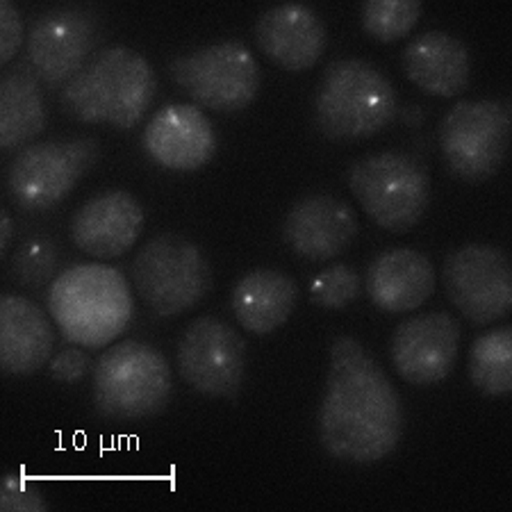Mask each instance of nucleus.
Returning a JSON list of instances; mask_svg holds the SVG:
<instances>
[{
	"label": "nucleus",
	"mask_w": 512,
	"mask_h": 512,
	"mask_svg": "<svg viewBox=\"0 0 512 512\" xmlns=\"http://www.w3.org/2000/svg\"><path fill=\"white\" fill-rule=\"evenodd\" d=\"M406 415L401 396L374 355L353 337L330 344L319 440L330 458L374 465L399 447Z\"/></svg>",
	"instance_id": "f257e3e1"
},
{
	"label": "nucleus",
	"mask_w": 512,
	"mask_h": 512,
	"mask_svg": "<svg viewBox=\"0 0 512 512\" xmlns=\"http://www.w3.org/2000/svg\"><path fill=\"white\" fill-rule=\"evenodd\" d=\"M158 94V76L144 55L128 46L98 51L60 92L62 110L80 123H110L130 130L144 121Z\"/></svg>",
	"instance_id": "f03ea898"
},
{
	"label": "nucleus",
	"mask_w": 512,
	"mask_h": 512,
	"mask_svg": "<svg viewBox=\"0 0 512 512\" xmlns=\"http://www.w3.org/2000/svg\"><path fill=\"white\" fill-rule=\"evenodd\" d=\"M48 312L66 342L105 349L135 317L128 278L110 264H76L48 289Z\"/></svg>",
	"instance_id": "7ed1b4c3"
},
{
	"label": "nucleus",
	"mask_w": 512,
	"mask_h": 512,
	"mask_svg": "<svg viewBox=\"0 0 512 512\" xmlns=\"http://www.w3.org/2000/svg\"><path fill=\"white\" fill-rule=\"evenodd\" d=\"M399 114V98L385 73L365 60H335L326 66L315 96L321 135L337 142L367 139Z\"/></svg>",
	"instance_id": "20e7f679"
},
{
	"label": "nucleus",
	"mask_w": 512,
	"mask_h": 512,
	"mask_svg": "<svg viewBox=\"0 0 512 512\" xmlns=\"http://www.w3.org/2000/svg\"><path fill=\"white\" fill-rule=\"evenodd\" d=\"M173 394L171 367L144 342L107 349L94 367V408L110 421H137L158 415Z\"/></svg>",
	"instance_id": "39448f33"
},
{
	"label": "nucleus",
	"mask_w": 512,
	"mask_h": 512,
	"mask_svg": "<svg viewBox=\"0 0 512 512\" xmlns=\"http://www.w3.org/2000/svg\"><path fill=\"white\" fill-rule=\"evenodd\" d=\"M130 280L158 317H178L196 308L212 287V267L201 246L183 235H158L132 260Z\"/></svg>",
	"instance_id": "423d86ee"
},
{
	"label": "nucleus",
	"mask_w": 512,
	"mask_h": 512,
	"mask_svg": "<svg viewBox=\"0 0 512 512\" xmlns=\"http://www.w3.org/2000/svg\"><path fill=\"white\" fill-rule=\"evenodd\" d=\"M349 187L369 217L392 233L415 228L431 203L428 171L406 153H376L353 162Z\"/></svg>",
	"instance_id": "0eeeda50"
},
{
	"label": "nucleus",
	"mask_w": 512,
	"mask_h": 512,
	"mask_svg": "<svg viewBox=\"0 0 512 512\" xmlns=\"http://www.w3.org/2000/svg\"><path fill=\"white\" fill-rule=\"evenodd\" d=\"M98 155L101 148L94 137L30 144L7 167V194L23 212L51 210L96 167Z\"/></svg>",
	"instance_id": "6e6552de"
},
{
	"label": "nucleus",
	"mask_w": 512,
	"mask_h": 512,
	"mask_svg": "<svg viewBox=\"0 0 512 512\" xmlns=\"http://www.w3.org/2000/svg\"><path fill=\"white\" fill-rule=\"evenodd\" d=\"M169 76L198 105L221 114L246 110L262 85L260 64L242 41H221L178 55L169 64Z\"/></svg>",
	"instance_id": "1a4fd4ad"
},
{
	"label": "nucleus",
	"mask_w": 512,
	"mask_h": 512,
	"mask_svg": "<svg viewBox=\"0 0 512 512\" xmlns=\"http://www.w3.org/2000/svg\"><path fill=\"white\" fill-rule=\"evenodd\" d=\"M512 110L506 101H460L444 114L440 148L447 167L467 183H483L508 158Z\"/></svg>",
	"instance_id": "9d476101"
},
{
	"label": "nucleus",
	"mask_w": 512,
	"mask_h": 512,
	"mask_svg": "<svg viewBox=\"0 0 512 512\" xmlns=\"http://www.w3.org/2000/svg\"><path fill=\"white\" fill-rule=\"evenodd\" d=\"M103 37V21L89 5H60L32 21L26 60L48 89H64L92 57Z\"/></svg>",
	"instance_id": "9b49d317"
},
{
	"label": "nucleus",
	"mask_w": 512,
	"mask_h": 512,
	"mask_svg": "<svg viewBox=\"0 0 512 512\" xmlns=\"http://www.w3.org/2000/svg\"><path fill=\"white\" fill-rule=\"evenodd\" d=\"M442 283L449 301L474 326H490L512 308V264L497 246L467 244L451 251Z\"/></svg>",
	"instance_id": "f8f14e48"
},
{
	"label": "nucleus",
	"mask_w": 512,
	"mask_h": 512,
	"mask_svg": "<svg viewBox=\"0 0 512 512\" xmlns=\"http://www.w3.org/2000/svg\"><path fill=\"white\" fill-rule=\"evenodd\" d=\"M180 378L212 399H237L246 376V342L217 317H196L178 342Z\"/></svg>",
	"instance_id": "ddd939ff"
},
{
	"label": "nucleus",
	"mask_w": 512,
	"mask_h": 512,
	"mask_svg": "<svg viewBox=\"0 0 512 512\" xmlns=\"http://www.w3.org/2000/svg\"><path fill=\"white\" fill-rule=\"evenodd\" d=\"M460 324L449 312H424L394 330L390 358L394 371L408 385L442 383L458 362Z\"/></svg>",
	"instance_id": "4468645a"
},
{
	"label": "nucleus",
	"mask_w": 512,
	"mask_h": 512,
	"mask_svg": "<svg viewBox=\"0 0 512 512\" xmlns=\"http://www.w3.org/2000/svg\"><path fill=\"white\" fill-rule=\"evenodd\" d=\"M144 151L171 171L203 169L217 153V132L198 105H167L148 121L142 135Z\"/></svg>",
	"instance_id": "2eb2a0df"
},
{
	"label": "nucleus",
	"mask_w": 512,
	"mask_h": 512,
	"mask_svg": "<svg viewBox=\"0 0 512 512\" xmlns=\"http://www.w3.org/2000/svg\"><path fill=\"white\" fill-rule=\"evenodd\" d=\"M358 235V217L351 205L328 194H310L289 208L283 239L299 258L326 262L342 255Z\"/></svg>",
	"instance_id": "dca6fc26"
},
{
	"label": "nucleus",
	"mask_w": 512,
	"mask_h": 512,
	"mask_svg": "<svg viewBox=\"0 0 512 512\" xmlns=\"http://www.w3.org/2000/svg\"><path fill=\"white\" fill-rule=\"evenodd\" d=\"M144 208L128 192L112 189L87 201L71 221V239L98 260L121 258L144 233Z\"/></svg>",
	"instance_id": "f3484780"
},
{
	"label": "nucleus",
	"mask_w": 512,
	"mask_h": 512,
	"mask_svg": "<svg viewBox=\"0 0 512 512\" xmlns=\"http://www.w3.org/2000/svg\"><path fill=\"white\" fill-rule=\"evenodd\" d=\"M260 51L280 69L301 73L315 66L326 53L328 32L312 7L280 3L269 7L255 26Z\"/></svg>",
	"instance_id": "a211bd4d"
},
{
	"label": "nucleus",
	"mask_w": 512,
	"mask_h": 512,
	"mask_svg": "<svg viewBox=\"0 0 512 512\" xmlns=\"http://www.w3.org/2000/svg\"><path fill=\"white\" fill-rule=\"evenodd\" d=\"M55 328L35 301L21 294L0 299V367L10 376H30L53 360Z\"/></svg>",
	"instance_id": "6ab92c4d"
},
{
	"label": "nucleus",
	"mask_w": 512,
	"mask_h": 512,
	"mask_svg": "<svg viewBox=\"0 0 512 512\" xmlns=\"http://www.w3.org/2000/svg\"><path fill=\"white\" fill-rule=\"evenodd\" d=\"M435 287L431 258L415 249L385 251L367 269L369 299L390 315L421 308L435 294Z\"/></svg>",
	"instance_id": "aec40b11"
},
{
	"label": "nucleus",
	"mask_w": 512,
	"mask_h": 512,
	"mask_svg": "<svg viewBox=\"0 0 512 512\" xmlns=\"http://www.w3.org/2000/svg\"><path fill=\"white\" fill-rule=\"evenodd\" d=\"M403 71L410 82L431 96L453 98L467 92L472 57L449 32L431 30L412 39L403 51Z\"/></svg>",
	"instance_id": "412c9836"
},
{
	"label": "nucleus",
	"mask_w": 512,
	"mask_h": 512,
	"mask_svg": "<svg viewBox=\"0 0 512 512\" xmlns=\"http://www.w3.org/2000/svg\"><path fill=\"white\" fill-rule=\"evenodd\" d=\"M48 126V110L35 69L12 62L0 80V146L3 151H21Z\"/></svg>",
	"instance_id": "4be33fe9"
},
{
	"label": "nucleus",
	"mask_w": 512,
	"mask_h": 512,
	"mask_svg": "<svg viewBox=\"0 0 512 512\" xmlns=\"http://www.w3.org/2000/svg\"><path fill=\"white\" fill-rule=\"evenodd\" d=\"M299 301L294 278L276 269H255L239 278L233 289V312L239 326L253 335H269L292 317Z\"/></svg>",
	"instance_id": "5701e85b"
},
{
	"label": "nucleus",
	"mask_w": 512,
	"mask_h": 512,
	"mask_svg": "<svg viewBox=\"0 0 512 512\" xmlns=\"http://www.w3.org/2000/svg\"><path fill=\"white\" fill-rule=\"evenodd\" d=\"M469 378L487 396L512 392V328L501 326L478 337L469 349Z\"/></svg>",
	"instance_id": "b1692460"
},
{
	"label": "nucleus",
	"mask_w": 512,
	"mask_h": 512,
	"mask_svg": "<svg viewBox=\"0 0 512 512\" xmlns=\"http://www.w3.org/2000/svg\"><path fill=\"white\" fill-rule=\"evenodd\" d=\"M421 12L424 7L419 0H367L360 16L367 35L383 44H392L410 35L421 19Z\"/></svg>",
	"instance_id": "393cba45"
},
{
	"label": "nucleus",
	"mask_w": 512,
	"mask_h": 512,
	"mask_svg": "<svg viewBox=\"0 0 512 512\" xmlns=\"http://www.w3.org/2000/svg\"><path fill=\"white\" fill-rule=\"evenodd\" d=\"M57 267H60V251H57V246L48 237L37 235L16 249L10 264V274L14 283L23 289H41L48 283H55V278L60 276Z\"/></svg>",
	"instance_id": "a878e982"
},
{
	"label": "nucleus",
	"mask_w": 512,
	"mask_h": 512,
	"mask_svg": "<svg viewBox=\"0 0 512 512\" xmlns=\"http://www.w3.org/2000/svg\"><path fill=\"white\" fill-rule=\"evenodd\" d=\"M362 287V276L349 264H330L310 283V299L319 308L342 310L360 299Z\"/></svg>",
	"instance_id": "bb28decb"
},
{
	"label": "nucleus",
	"mask_w": 512,
	"mask_h": 512,
	"mask_svg": "<svg viewBox=\"0 0 512 512\" xmlns=\"http://www.w3.org/2000/svg\"><path fill=\"white\" fill-rule=\"evenodd\" d=\"M51 503L35 490L23 474L7 472L0 481V510L3 512H46Z\"/></svg>",
	"instance_id": "cd10ccee"
},
{
	"label": "nucleus",
	"mask_w": 512,
	"mask_h": 512,
	"mask_svg": "<svg viewBox=\"0 0 512 512\" xmlns=\"http://www.w3.org/2000/svg\"><path fill=\"white\" fill-rule=\"evenodd\" d=\"M92 358L82 346L73 344L71 349H62L48 362V371L60 383H78L92 371Z\"/></svg>",
	"instance_id": "c85d7f7f"
},
{
	"label": "nucleus",
	"mask_w": 512,
	"mask_h": 512,
	"mask_svg": "<svg viewBox=\"0 0 512 512\" xmlns=\"http://www.w3.org/2000/svg\"><path fill=\"white\" fill-rule=\"evenodd\" d=\"M23 44L21 12L10 0L0 3V62L10 66Z\"/></svg>",
	"instance_id": "c756f323"
},
{
	"label": "nucleus",
	"mask_w": 512,
	"mask_h": 512,
	"mask_svg": "<svg viewBox=\"0 0 512 512\" xmlns=\"http://www.w3.org/2000/svg\"><path fill=\"white\" fill-rule=\"evenodd\" d=\"M12 239H14V219L12 214L3 210L0 212V253H7L12 246Z\"/></svg>",
	"instance_id": "7c9ffc66"
}]
</instances>
